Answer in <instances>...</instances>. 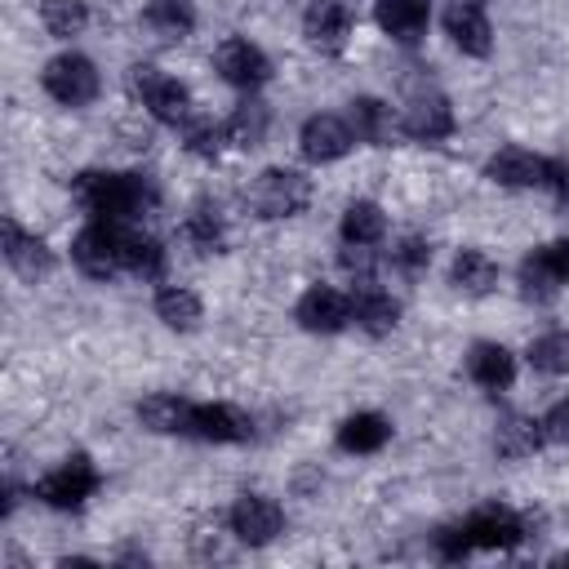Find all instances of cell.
Wrapping results in <instances>:
<instances>
[{
  "label": "cell",
  "mask_w": 569,
  "mask_h": 569,
  "mask_svg": "<svg viewBox=\"0 0 569 569\" xmlns=\"http://www.w3.org/2000/svg\"><path fill=\"white\" fill-rule=\"evenodd\" d=\"M76 200L102 218V222H138L147 213H156L160 204V191L147 173H102V169H89L71 182Z\"/></svg>",
  "instance_id": "1"
},
{
  "label": "cell",
  "mask_w": 569,
  "mask_h": 569,
  "mask_svg": "<svg viewBox=\"0 0 569 569\" xmlns=\"http://www.w3.org/2000/svg\"><path fill=\"white\" fill-rule=\"evenodd\" d=\"M525 538H529V520L520 511H511V507H480L462 525L445 529L436 542H440L445 560H462L471 551H507V547H516Z\"/></svg>",
  "instance_id": "2"
},
{
  "label": "cell",
  "mask_w": 569,
  "mask_h": 569,
  "mask_svg": "<svg viewBox=\"0 0 569 569\" xmlns=\"http://www.w3.org/2000/svg\"><path fill=\"white\" fill-rule=\"evenodd\" d=\"M244 204L258 213V218H293L311 204V182L298 173V169H262L249 187H244Z\"/></svg>",
  "instance_id": "3"
},
{
  "label": "cell",
  "mask_w": 569,
  "mask_h": 569,
  "mask_svg": "<svg viewBox=\"0 0 569 569\" xmlns=\"http://www.w3.org/2000/svg\"><path fill=\"white\" fill-rule=\"evenodd\" d=\"M124 227L129 222H102V218L80 227L76 240H71L76 267L93 280H111L116 271H124Z\"/></svg>",
  "instance_id": "4"
},
{
  "label": "cell",
  "mask_w": 569,
  "mask_h": 569,
  "mask_svg": "<svg viewBox=\"0 0 569 569\" xmlns=\"http://www.w3.org/2000/svg\"><path fill=\"white\" fill-rule=\"evenodd\" d=\"M93 489H98V467H93L84 453L62 458L53 471H44V476L36 480V498H40L44 507H58V511L84 507V502L93 498Z\"/></svg>",
  "instance_id": "5"
},
{
  "label": "cell",
  "mask_w": 569,
  "mask_h": 569,
  "mask_svg": "<svg viewBox=\"0 0 569 569\" xmlns=\"http://www.w3.org/2000/svg\"><path fill=\"white\" fill-rule=\"evenodd\" d=\"M129 84H133V93L142 98V107H147L160 124H182V120L191 116V93H187V84H178V80L164 76L160 67L138 62V67L129 71Z\"/></svg>",
  "instance_id": "6"
},
{
  "label": "cell",
  "mask_w": 569,
  "mask_h": 569,
  "mask_svg": "<svg viewBox=\"0 0 569 569\" xmlns=\"http://www.w3.org/2000/svg\"><path fill=\"white\" fill-rule=\"evenodd\" d=\"M44 93L62 107H89L98 98V67L84 58V53H58L44 76H40Z\"/></svg>",
  "instance_id": "7"
},
{
  "label": "cell",
  "mask_w": 569,
  "mask_h": 569,
  "mask_svg": "<svg viewBox=\"0 0 569 569\" xmlns=\"http://www.w3.org/2000/svg\"><path fill=\"white\" fill-rule=\"evenodd\" d=\"M400 120H405V133L418 142H440L453 133V107L436 84H413Z\"/></svg>",
  "instance_id": "8"
},
{
  "label": "cell",
  "mask_w": 569,
  "mask_h": 569,
  "mask_svg": "<svg viewBox=\"0 0 569 569\" xmlns=\"http://www.w3.org/2000/svg\"><path fill=\"white\" fill-rule=\"evenodd\" d=\"M227 525L244 547H267L284 529V511H280V502H271L262 493H240L231 516H227Z\"/></svg>",
  "instance_id": "9"
},
{
  "label": "cell",
  "mask_w": 569,
  "mask_h": 569,
  "mask_svg": "<svg viewBox=\"0 0 569 569\" xmlns=\"http://www.w3.org/2000/svg\"><path fill=\"white\" fill-rule=\"evenodd\" d=\"M569 284V240H551L542 249H533L525 262H520V289L525 298H551L556 289Z\"/></svg>",
  "instance_id": "10"
},
{
  "label": "cell",
  "mask_w": 569,
  "mask_h": 569,
  "mask_svg": "<svg viewBox=\"0 0 569 569\" xmlns=\"http://www.w3.org/2000/svg\"><path fill=\"white\" fill-rule=\"evenodd\" d=\"M213 67H218V76H222L227 84H236V89H258V84H267V76H271L267 53H262L258 44L240 40V36H231V40L218 44Z\"/></svg>",
  "instance_id": "11"
},
{
  "label": "cell",
  "mask_w": 569,
  "mask_h": 569,
  "mask_svg": "<svg viewBox=\"0 0 569 569\" xmlns=\"http://www.w3.org/2000/svg\"><path fill=\"white\" fill-rule=\"evenodd\" d=\"M293 316H298V325H302L307 333H338V329L351 325V298L338 293V289H329V284H311V289L298 298Z\"/></svg>",
  "instance_id": "12"
},
{
  "label": "cell",
  "mask_w": 569,
  "mask_h": 569,
  "mask_svg": "<svg viewBox=\"0 0 569 569\" xmlns=\"http://www.w3.org/2000/svg\"><path fill=\"white\" fill-rule=\"evenodd\" d=\"M351 142H356V129H351L347 120H338V116H311V120L302 124V133H298V147H302V156H307L311 164H333V160H342V156L351 151Z\"/></svg>",
  "instance_id": "13"
},
{
  "label": "cell",
  "mask_w": 569,
  "mask_h": 569,
  "mask_svg": "<svg viewBox=\"0 0 569 569\" xmlns=\"http://www.w3.org/2000/svg\"><path fill=\"white\" fill-rule=\"evenodd\" d=\"M445 36L471 58H485L493 49V27H489V18L476 0H453L445 9Z\"/></svg>",
  "instance_id": "14"
},
{
  "label": "cell",
  "mask_w": 569,
  "mask_h": 569,
  "mask_svg": "<svg viewBox=\"0 0 569 569\" xmlns=\"http://www.w3.org/2000/svg\"><path fill=\"white\" fill-rule=\"evenodd\" d=\"M302 31H307V44L320 49V53H342L347 49V36H351V13L342 0H311L307 18H302Z\"/></svg>",
  "instance_id": "15"
},
{
  "label": "cell",
  "mask_w": 569,
  "mask_h": 569,
  "mask_svg": "<svg viewBox=\"0 0 569 569\" xmlns=\"http://www.w3.org/2000/svg\"><path fill=\"white\" fill-rule=\"evenodd\" d=\"M191 436L200 440H213V445H240L253 436V418L236 405H196V418H191Z\"/></svg>",
  "instance_id": "16"
},
{
  "label": "cell",
  "mask_w": 569,
  "mask_h": 569,
  "mask_svg": "<svg viewBox=\"0 0 569 569\" xmlns=\"http://www.w3.org/2000/svg\"><path fill=\"white\" fill-rule=\"evenodd\" d=\"M191 418H196V400L173 391H156L138 405V422L156 436H191Z\"/></svg>",
  "instance_id": "17"
},
{
  "label": "cell",
  "mask_w": 569,
  "mask_h": 569,
  "mask_svg": "<svg viewBox=\"0 0 569 569\" xmlns=\"http://www.w3.org/2000/svg\"><path fill=\"white\" fill-rule=\"evenodd\" d=\"M351 129L369 147H396L400 133H405V120L382 98H356L351 102Z\"/></svg>",
  "instance_id": "18"
},
{
  "label": "cell",
  "mask_w": 569,
  "mask_h": 569,
  "mask_svg": "<svg viewBox=\"0 0 569 569\" xmlns=\"http://www.w3.org/2000/svg\"><path fill=\"white\" fill-rule=\"evenodd\" d=\"M489 182L498 187H511V191H525V187H542V173H547V160L525 151V147H502L498 156H489L485 164Z\"/></svg>",
  "instance_id": "19"
},
{
  "label": "cell",
  "mask_w": 569,
  "mask_h": 569,
  "mask_svg": "<svg viewBox=\"0 0 569 569\" xmlns=\"http://www.w3.org/2000/svg\"><path fill=\"white\" fill-rule=\"evenodd\" d=\"M4 262H9L22 280H36V276H44V271L53 267V253H49V244H44L40 236H31V231H22L13 218H4Z\"/></svg>",
  "instance_id": "20"
},
{
  "label": "cell",
  "mask_w": 569,
  "mask_h": 569,
  "mask_svg": "<svg viewBox=\"0 0 569 569\" xmlns=\"http://www.w3.org/2000/svg\"><path fill=\"white\" fill-rule=\"evenodd\" d=\"M467 373L485 391H507L516 382V356L502 342H476L467 351Z\"/></svg>",
  "instance_id": "21"
},
{
  "label": "cell",
  "mask_w": 569,
  "mask_h": 569,
  "mask_svg": "<svg viewBox=\"0 0 569 569\" xmlns=\"http://www.w3.org/2000/svg\"><path fill=\"white\" fill-rule=\"evenodd\" d=\"M542 440H547L542 418H529V413H507V418H498L493 449H498L502 458H529V453L542 449Z\"/></svg>",
  "instance_id": "22"
},
{
  "label": "cell",
  "mask_w": 569,
  "mask_h": 569,
  "mask_svg": "<svg viewBox=\"0 0 569 569\" xmlns=\"http://www.w3.org/2000/svg\"><path fill=\"white\" fill-rule=\"evenodd\" d=\"M427 18H431L427 0H378V27H382L391 40H400V44L422 40Z\"/></svg>",
  "instance_id": "23"
},
{
  "label": "cell",
  "mask_w": 569,
  "mask_h": 569,
  "mask_svg": "<svg viewBox=\"0 0 569 569\" xmlns=\"http://www.w3.org/2000/svg\"><path fill=\"white\" fill-rule=\"evenodd\" d=\"M351 320H356L369 338H382V333L396 329L400 307H396L391 293H382V289H373V284H360V293L351 298Z\"/></svg>",
  "instance_id": "24"
},
{
  "label": "cell",
  "mask_w": 569,
  "mask_h": 569,
  "mask_svg": "<svg viewBox=\"0 0 569 569\" xmlns=\"http://www.w3.org/2000/svg\"><path fill=\"white\" fill-rule=\"evenodd\" d=\"M387 436H391V422H387L382 413H373V409H360V413L342 418V427H338V449H342V453H378V449L387 445Z\"/></svg>",
  "instance_id": "25"
},
{
  "label": "cell",
  "mask_w": 569,
  "mask_h": 569,
  "mask_svg": "<svg viewBox=\"0 0 569 569\" xmlns=\"http://www.w3.org/2000/svg\"><path fill=\"white\" fill-rule=\"evenodd\" d=\"M182 236H187V244H191L196 253H218V249L227 244V218H222V209L200 200V204L187 213Z\"/></svg>",
  "instance_id": "26"
},
{
  "label": "cell",
  "mask_w": 569,
  "mask_h": 569,
  "mask_svg": "<svg viewBox=\"0 0 569 569\" xmlns=\"http://www.w3.org/2000/svg\"><path fill=\"white\" fill-rule=\"evenodd\" d=\"M156 316L178 329V333H191L200 325V298L187 289V284H160L156 289Z\"/></svg>",
  "instance_id": "27"
},
{
  "label": "cell",
  "mask_w": 569,
  "mask_h": 569,
  "mask_svg": "<svg viewBox=\"0 0 569 569\" xmlns=\"http://www.w3.org/2000/svg\"><path fill=\"white\" fill-rule=\"evenodd\" d=\"M124 271H133L142 280H160L164 276V244L138 227H124Z\"/></svg>",
  "instance_id": "28"
},
{
  "label": "cell",
  "mask_w": 569,
  "mask_h": 569,
  "mask_svg": "<svg viewBox=\"0 0 569 569\" xmlns=\"http://www.w3.org/2000/svg\"><path fill=\"white\" fill-rule=\"evenodd\" d=\"M449 280H453V289H462V293H489V289L498 284V267H493V258L480 253V249H458V258H453V267H449Z\"/></svg>",
  "instance_id": "29"
},
{
  "label": "cell",
  "mask_w": 569,
  "mask_h": 569,
  "mask_svg": "<svg viewBox=\"0 0 569 569\" xmlns=\"http://www.w3.org/2000/svg\"><path fill=\"white\" fill-rule=\"evenodd\" d=\"M387 236V218L373 200H351L342 209V244H378Z\"/></svg>",
  "instance_id": "30"
},
{
  "label": "cell",
  "mask_w": 569,
  "mask_h": 569,
  "mask_svg": "<svg viewBox=\"0 0 569 569\" xmlns=\"http://www.w3.org/2000/svg\"><path fill=\"white\" fill-rule=\"evenodd\" d=\"M267 138V107L262 102H240L231 116H227V142L231 147H240V151H249V147H258Z\"/></svg>",
  "instance_id": "31"
},
{
  "label": "cell",
  "mask_w": 569,
  "mask_h": 569,
  "mask_svg": "<svg viewBox=\"0 0 569 569\" xmlns=\"http://www.w3.org/2000/svg\"><path fill=\"white\" fill-rule=\"evenodd\" d=\"M40 22L49 27V36L71 40L89 27V4L84 0H40Z\"/></svg>",
  "instance_id": "32"
},
{
  "label": "cell",
  "mask_w": 569,
  "mask_h": 569,
  "mask_svg": "<svg viewBox=\"0 0 569 569\" xmlns=\"http://www.w3.org/2000/svg\"><path fill=\"white\" fill-rule=\"evenodd\" d=\"M182 138H187V151L200 156V160H218L222 156V142H227V124L209 120V116H187L182 120Z\"/></svg>",
  "instance_id": "33"
},
{
  "label": "cell",
  "mask_w": 569,
  "mask_h": 569,
  "mask_svg": "<svg viewBox=\"0 0 569 569\" xmlns=\"http://www.w3.org/2000/svg\"><path fill=\"white\" fill-rule=\"evenodd\" d=\"M191 22H196V13L187 0H151L147 4V27L160 31L164 40H182L191 31Z\"/></svg>",
  "instance_id": "34"
},
{
  "label": "cell",
  "mask_w": 569,
  "mask_h": 569,
  "mask_svg": "<svg viewBox=\"0 0 569 569\" xmlns=\"http://www.w3.org/2000/svg\"><path fill=\"white\" fill-rule=\"evenodd\" d=\"M529 365L538 373H569V333H542L529 342Z\"/></svg>",
  "instance_id": "35"
},
{
  "label": "cell",
  "mask_w": 569,
  "mask_h": 569,
  "mask_svg": "<svg viewBox=\"0 0 569 569\" xmlns=\"http://www.w3.org/2000/svg\"><path fill=\"white\" fill-rule=\"evenodd\" d=\"M391 262L405 271V276H418L427 262H431V244L422 236H405L396 249H391Z\"/></svg>",
  "instance_id": "36"
},
{
  "label": "cell",
  "mask_w": 569,
  "mask_h": 569,
  "mask_svg": "<svg viewBox=\"0 0 569 569\" xmlns=\"http://www.w3.org/2000/svg\"><path fill=\"white\" fill-rule=\"evenodd\" d=\"M338 262H342L347 276H356V284H369V280H373V267H378L373 244H347V249L338 253Z\"/></svg>",
  "instance_id": "37"
},
{
  "label": "cell",
  "mask_w": 569,
  "mask_h": 569,
  "mask_svg": "<svg viewBox=\"0 0 569 569\" xmlns=\"http://www.w3.org/2000/svg\"><path fill=\"white\" fill-rule=\"evenodd\" d=\"M542 187L551 191V200H556L560 209H569V156H556V160H547Z\"/></svg>",
  "instance_id": "38"
},
{
  "label": "cell",
  "mask_w": 569,
  "mask_h": 569,
  "mask_svg": "<svg viewBox=\"0 0 569 569\" xmlns=\"http://www.w3.org/2000/svg\"><path fill=\"white\" fill-rule=\"evenodd\" d=\"M542 427H547V440H569V396H565V400H556V405L547 409Z\"/></svg>",
  "instance_id": "39"
}]
</instances>
